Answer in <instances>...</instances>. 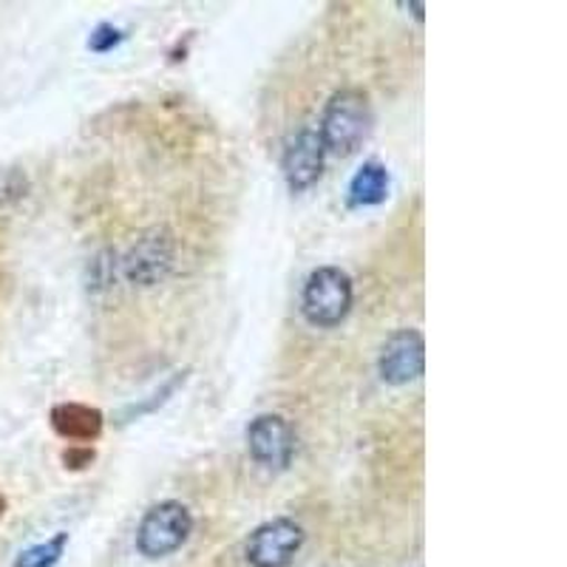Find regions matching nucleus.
Instances as JSON below:
<instances>
[{
    "label": "nucleus",
    "instance_id": "obj_15",
    "mask_svg": "<svg viewBox=\"0 0 567 567\" xmlns=\"http://www.w3.org/2000/svg\"><path fill=\"white\" fill-rule=\"evenodd\" d=\"M97 452H94V445H69L63 452V465L71 471H83L94 463Z\"/></svg>",
    "mask_w": 567,
    "mask_h": 567
},
{
    "label": "nucleus",
    "instance_id": "obj_5",
    "mask_svg": "<svg viewBox=\"0 0 567 567\" xmlns=\"http://www.w3.org/2000/svg\"><path fill=\"white\" fill-rule=\"evenodd\" d=\"M247 452L261 468L287 471L296 457V432L284 414H258L247 425Z\"/></svg>",
    "mask_w": 567,
    "mask_h": 567
},
{
    "label": "nucleus",
    "instance_id": "obj_3",
    "mask_svg": "<svg viewBox=\"0 0 567 567\" xmlns=\"http://www.w3.org/2000/svg\"><path fill=\"white\" fill-rule=\"evenodd\" d=\"M194 534V514L179 499H165L154 508L145 511V516L136 525V550L145 559H165L176 554Z\"/></svg>",
    "mask_w": 567,
    "mask_h": 567
},
{
    "label": "nucleus",
    "instance_id": "obj_14",
    "mask_svg": "<svg viewBox=\"0 0 567 567\" xmlns=\"http://www.w3.org/2000/svg\"><path fill=\"white\" fill-rule=\"evenodd\" d=\"M125 40V32L120 27H114V23H100V27L91 29L89 34V52L94 54H109L114 52L116 45L123 43Z\"/></svg>",
    "mask_w": 567,
    "mask_h": 567
},
{
    "label": "nucleus",
    "instance_id": "obj_12",
    "mask_svg": "<svg viewBox=\"0 0 567 567\" xmlns=\"http://www.w3.org/2000/svg\"><path fill=\"white\" fill-rule=\"evenodd\" d=\"M185 381H187V369L185 372H176L168 383H162V389H156L148 400H140V403H134V406L125 409L123 423H131V420L142 417V414H151V412H156L159 406H165V403L171 400V394H174Z\"/></svg>",
    "mask_w": 567,
    "mask_h": 567
},
{
    "label": "nucleus",
    "instance_id": "obj_6",
    "mask_svg": "<svg viewBox=\"0 0 567 567\" xmlns=\"http://www.w3.org/2000/svg\"><path fill=\"white\" fill-rule=\"evenodd\" d=\"M303 545V528L290 519L278 516L270 523L258 525L247 539L245 556L252 567H290Z\"/></svg>",
    "mask_w": 567,
    "mask_h": 567
},
{
    "label": "nucleus",
    "instance_id": "obj_8",
    "mask_svg": "<svg viewBox=\"0 0 567 567\" xmlns=\"http://www.w3.org/2000/svg\"><path fill=\"white\" fill-rule=\"evenodd\" d=\"M323 165H327V148L318 136V128H301L284 145L281 174L292 194L310 190L321 179Z\"/></svg>",
    "mask_w": 567,
    "mask_h": 567
},
{
    "label": "nucleus",
    "instance_id": "obj_7",
    "mask_svg": "<svg viewBox=\"0 0 567 567\" xmlns=\"http://www.w3.org/2000/svg\"><path fill=\"white\" fill-rule=\"evenodd\" d=\"M425 372V341L420 329H398L378 354V374L389 386H409Z\"/></svg>",
    "mask_w": 567,
    "mask_h": 567
},
{
    "label": "nucleus",
    "instance_id": "obj_2",
    "mask_svg": "<svg viewBox=\"0 0 567 567\" xmlns=\"http://www.w3.org/2000/svg\"><path fill=\"white\" fill-rule=\"evenodd\" d=\"M354 303V284L341 267H318L307 276L301 292V316L316 329H332L347 321Z\"/></svg>",
    "mask_w": 567,
    "mask_h": 567
},
{
    "label": "nucleus",
    "instance_id": "obj_10",
    "mask_svg": "<svg viewBox=\"0 0 567 567\" xmlns=\"http://www.w3.org/2000/svg\"><path fill=\"white\" fill-rule=\"evenodd\" d=\"M389 187H392V176H389V168L383 162L369 159L363 162L361 168L354 171V176L349 179V190H347V202L349 207H378L386 202Z\"/></svg>",
    "mask_w": 567,
    "mask_h": 567
},
{
    "label": "nucleus",
    "instance_id": "obj_11",
    "mask_svg": "<svg viewBox=\"0 0 567 567\" xmlns=\"http://www.w3.org/2000/svg\"><path fill=\"white\" fill-rule=\"evenodd\" d=\"M65 548H69V534H54L52 539L45 542H38V545H32V548L20 550L18 556H14V565L12 567H54L60 559H63Z\"/></svg>",
    "mask_w": 567,
    "mask_h": 567
},
{
    "label": "nucleus",
    "instance_id": "obj_9",
    "mask_svg": "<svg viewBox=\"0 0 567 567\" xmlns=\"http://www.w3.org/2000/svg\"><path fill=\"white\" fill-rule=\"evenodd\" d=\"M49 423H52L54 434L60 440L71 445H91L94 440H100L105 429V414L97 406H89V403H78V400H69V403H58L49 412Z\"/></svg>",
    "mask_w": 567,
    "mask_h": 567
},
{
    "label": "nucleus",
    "instance_id": "obj_4",
    "mask_svg": "<svg viewBox=\"0 0 567 567\" xmlns=\"http://www.w3.org/2000/svg\"><path fill=\"white\" fill-rule=\"evenodd\" d=\"M176 261V241L165 227H151L140 233L125 250L120 270L134 287H156L171 276Z\"/></svg>",
    "mask_w": 567,
    "mask_h": 567
},
{
    "label": "nucleus",
    "instance_id": "obj_13",
    "mask_svg": "<svg viewBox=\"0 0 567 567\" xmlns=\"http://www.w3.org/2000/svg\"><path fill=\"white\" fill-rule=\"evenodd\" d=\"M29 187H32V182H29L27 171L23 168L0 171V213L27 199Z\"/></svg>",
    "mask_w": 567,
    "mask_h": 567
},
{
    "label": "nucleus",
    "instance_id": "obj_1",
    "mask_svg": "<svg viewBox=\"0 0 567 567\" xmlns=\"http://www.w3.org/2000/svg\"><path fill=\"white\" fill-rule=\"evenodd\" d=\"M372 131V103H369L363 89H338L327 100L318 125L323 148L332 156H352L358 154L363 142Z\"/></svg>",
    "mask_w": 567,
    "mask_h": 567
},
{
    "label": "nucleus",
    "instance_id": "obj_16",
    "mask_svg": "<svg viewBox=\"0 0 567 567\" xmlns=\"http://www.w3.org/2000/svg\"><path fill=\"white\" fill-rule=\"evenodd\" d=\"M7 508H9V499H7V494H3V491H0V519H3V516H7Z\"/></svg>",
    "mask_w": 567,
    "mask_h": 567
}]
</instances>
